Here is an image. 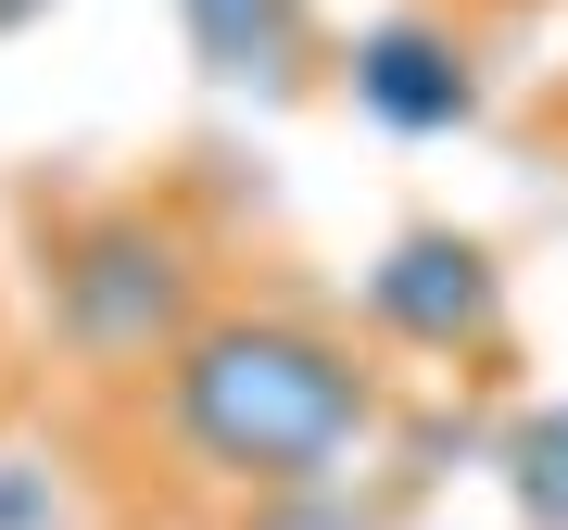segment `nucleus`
Listing matches in <instances>:
<instances>
[{"label":"nucleus","mask_w":568,"mask_h":530,"mask_svg":"<svg viewBox=\"0 0 568 530\" xmlns=\"http://www.w3.org/2000/svg\"><path fill=\"white\" fill-rule=\"evenodd\" d=\"M164 429L241 492H316L379 429V379L304 316H203L164 354Z\"/></svg>","instance_id":"f257e3e1"},{"label":"nucleus","mask_w":568,"mask_h":530,"mask_svg":"<svg viewBox=\"0 0 568 530\" xmlns=\"http://www.w3.org/2000/svg\"><path fill=\"white\" fill-rule=\"evenodd\" d=\"M190 278H203V265H190V241L164 215H77L51 241L39 304H51V342L89 354V367H164V354L203 328Z\"/></svg>","instance_id":"f03ea898"},{"label":"nucleus","mask_w":568,"mask_h":530,"mask_svg":"<svg viewBox=\"0 0 568 530\" xmlns=\"http://www.w3.org/2000/svg\"><path fill=\"white\" fill-rule=\"evenodd\" d=\"M366 328L405 354H493L506 328V265H493L467 227H405L379 265H366Z\"/></svg>","instance_id":"7ed1b4c3"},{"label":"nucleus","mask_w":568,"mask_h":530,"mask_svg":"<svg viewBox=\"0 0 568 530\" xmlns=\"http://www.w3.org/2000/svg\"><path fill=\"white\" fill-rule=\"evenodd\" d=\"M354 102L392 126V140H455L480 114V77H467V39L429 13H379L354 39Z\"/></svg>","instance_id":"20e7f679"},{"label":"nucleus","mask_w":568,"mask_h":530,"mask_svg":"<svg viewBox=\"0 0 568 530\" xmlns=\"http://www.w3.org/2000/svg\"><path fill=\"white\" fill-rule=\"evenodd\" d=\"M190 63L215 89H291L304 77V0H178Z\"/></svg>","instance_id":"39448f33"},{"label":"nucleus","mask_w":568,"mask_h":530,"mask_svg":"<svg viewBox=\"0 0 568 530\" xmlns=\"http://www.w3.org/2000/svg\"><path fill=\"white\" fill-rule=\"evenodd\" d=\"M493 480H506L518 530H568V391H556V405H530L506 442H493Z\"/></svg>","instance_id":"423d86ee"},{"label":"nucleus","mask_w":568,"mask_h":530,"mask_svg":"<svg viewBox=\"0 0 568 530\" xmlns=\"http://www.w3.org/2000/svg\"><path fill=\"white\" fill-rule=\"evenodd\" d=\"M253 530H366V506H354L342 480H316V492H265Z\"/></svg>","instance_id":"0eeeda50"},{"label":"nucleus","mask_w":568,"mask_h":530,"mask_svg":"<svg viewBox=\"0 0 568 530\" xmlns=\"http://www.w3.org/2000/svg\"><path fill=\"white\" fill-rule=\"evenodd\" d=\"M51 468H26V455H0V530H51Z\"/></svg>","instance_id":"6e6552de"},{"label":"nucleus","mask_w":568,"mask_h":530,"mask_svg":"<svg viewBox=\"0 0 568 530\" xmlns=\"http://www.w3.org/2000/svg\"><path fill=\"white\" fill-rule=\"evenodd\" d=\"M51 13V0H0V39H26V26H39Z\"/></svg>","instance_id":"1a4fd4ad"}]
</instances>
